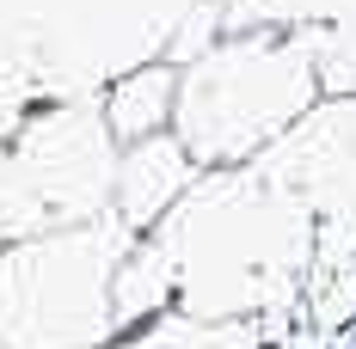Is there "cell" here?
<instances>
[{
  "label": "cell",
  "mask_w": 356,
  "mask_h": 349,
  "mask_svg": "<svg viewBox=\"0 0 356 349\" xmlns=\"http://www.w3.org/2000/svg\"><path fill=\"white\" fill-rule=\"evenodd\" d=\"M197 0H0V49L43 99H92L117 74L166 62Z\"/></svg>",
  "instance_id": "4"
},
{
  "label": "cell",
  "mask_w": 356,
  "mask_h": 349,
  "mask_svg": "<svg viewBox=\"0 0 356 349\" xmlns=\"http://www.w3.org/2000/svg\"><path fill=\"white\" fill-rule=\"evenodd\" d=\"M307 43H314L320 92H356V19L350 25H320V31H307Z\"/></svg>",
  "instance_id": "11"
},
{
  "label": "cell",
  "mask_w": 356,
  "mask_h": 349,
  "mask_svg": "<svg viewBox=\"0 0 356 349\" xmlns=\"http://www.w3.org/2000/svg\"><path fill=\"white\" fill-rule=\"evenodd\" d=\"M172 92H178V62H142V68L117 74L105 92H99V110H105L111 141H142L160 135L172 123Z\"/></svg>",
  "instance_id": "8"
},
{
  "label": "cell",
  "mask_w": 356,
  "mask_h": 349,
  "mask_svg": "<svg viewBox=\"0 0 356 349\" xmlns=\"http://www.w3.org/2000/svg\"><path fill=\"white\" fill-rule=\"evenodd\" d=\"M0 56H6V49H0Z\"/></svg>",
  "instance_id": "14"
},
{
  "label": "cell",
  "mask_w": 356,
  "mask_h": 349,
  "mask_svg": "<svg viewBox=\"0 0 356 349\" xmlns=\"http://www.w3.org/2000/svg\"><path fill=\"white\" fill-rule=\"evenodd\" d=\"M136 349H258V331L246 318H191V313H172L160 318L154 331H142Z\"/></svg>",
  "instance_id": "10"
},
{
  "label": "cell",
  "mask_w": 356,
  "mask_h": 349,
  "mask_svg": "<svg viewBox=\"0 0 356 349\" xmlns=\"http://www.w3.org/2000/svg\"><path fill=\"white\" fill-rule=\"evenodd\" d=\"M117 214H86L0 245V349H99L117 331L111 276L129 251Z\"/></svg>",
  "instance_id": "3"
},
{
  "label": "cell",
  "mask_w": 356,
  "mask_h": 349,
  "mask_svg": "<svg viewBox=\"0 0 356 349\" xmlns=\"http://www.w3.org/2000/svg\"><path fill=\"white\" fill-rule=\"evenodd\" d=\"M203 172L184 147H178L172 129L142 141H123L117 147V178H111V214L129 227V233H147L160 214L184 196V184Z\"/></svg>",
  "instance_id": "7"
},
{
  "label": "cell",
  "mask_w": 356,
  "mask_h": 349,
  "mask_svg": "<svg viewBox=\"0 0 356 349\" xmlns=\"http://www.w3.org/2000/svg\"><path fill=\"white\" fill-rule=\"evenodd\" d=\"M350 19L356 0H221V31H320Z\"/></svg>",
  "instance_id": "9"
},
{
  "label": "cell",
  "mask_w": 356,
  "mask_h": 349,
  "mask_svg": "<svg viewBox=\"0 0 356 349\" xmlns=\"http://www.w3.org/2000/svg\"><path fill=\"white\" fill-rule=\"evenodd\" d=\"M246 166H258V178L295 196L314 221L356 214V92H320Z\"/></svg>",
  "instance_id": "6"
},
{
  "label": "cell",
  "mask_w": 356,
  "mask_h": 349,
  "mask_svg": "<svg viewBox=\"0 0 356 349\" xmlns=\"http://www.w3.org/2000/svg\"><path fill=\"white\" fill-rule=\"evenodd\" d=\"M6 166H13V196H19L25 233L105 214L111 178H117V141L105 129L99 92L31 105L19 117V129L6 135Z\"/></svg>",
  "instance_id": "5"
},
{
  "label": "cell",
  "mask_w": 356,
  "mask_h": 349,
  "mask_svg": "<svg viewBox=\"0 0 356 349\" xmlns=\"http://www.w3.org/2000/svg\"><path fill=\"white\" fill-rule=\"evenodd\" d=\"M25 239V221H19V196H13V166H6V141H0V245Z\"/></svg>",
  "instance_id": "13"
},
{
  "label": "cell",
  "mask_w": 356,
  "mask_h": 349,
  "mask_svg": "<svg viewBox=\"0 0 356 349\" xmlns=\"http://www.w3.org/2000/svg\"><path fill=\"white\" fill-rule=\"evenodd\" d=\"M314 214L258 166H209L172 209L129 239L111 276L117 331L160 307L191 318H252L283 307L314 257Z\"/></svg>",
  "instance_id": "1"
},
{
  "label": "cell",
  "mask_w": 356,
  "mask_h": 349,
  "mask_svg": "<svg viewBox=\"0 0 356 349\" xmlns=\"http://www.w3.org/2000/svg\"><path fill=\"white\" fill-rule=\"evenodd\" d=\"M99 349H105V343H99Z\"/></svg>",
  "instance_id": "15"
},
{
  "label": "cell",
  "mask_w": 356,
  "mask_h": 349,
  "mask_svg": "<svg viewBox=\"0 0 356 349\" xmlns=\"http://www.w3.org/2000/svg\"><path fill=\"white\" fill-rule=\"evenodd\" d=\"M37 105V92H31V80L19 74V62L13 56H0V141L19 129V117Z\"/></svg>",
  "instance_id": "12"
},
{
  "label": "cell",
  "mask_w": 356,
  "mask_h": 349,
  "mask_svg": "<svg viewBox=\"0 0 356 349\" xmlns=\"http://www.w3.org/2000/svg\"><path fill=\"white\" fill-rule=\"evenodd\" d=\"M320 99L307 31H221L178 62L172 129L178 147L209 166H246Z\"/></svg>",
  "instance_id": "2"
}]
</instances>
